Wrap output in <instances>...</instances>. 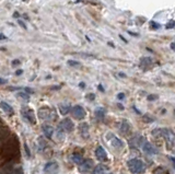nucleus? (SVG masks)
I'll list each match as a JSON object with an SVG mask.
<instances>
[{"label":"nucleus","instance_id":"nucleus-31","mask_svg":"<svg viewBox=\"0 0 175 174\" xmlns=\"http://www.w3.org/2000/svg\"><path fill=\"white\" fill-rule=\"evenodd\" d=\"M157 99H158V95H156V94H151L148 97V100H149V101H154V100H157Z\"/></svg>","mask_w":175,"mask_h":174},{"label":"nucleus","instance_id":"nucleus-49","mask_svg":"<svg viewBox=\"0 0 175 174\" xmlns=\"http://www.w3.org/2000/svg\"><path fill=\"white\" fill-rule=\"evenodd\" d=\"M108 174H113V173H108Z\"/></svg>","mask_w":175,"mask_h":174},{"label":"nucleus","instance_id":"nucleus-19","mask_svg":"<svg viewBox=\"0 0 175 174\" xmlns=\"http://www.w3.org/2000/svg\"><path fill=\"white\" fill-rule=\"evenodd\" d=\"M152 59L150 57H142L140 59V66L143 67V68H149L152 65Z\"/></svg>","mask_w":175,"mask_h":174},{"label":"nucleus","instance_id":"nucleus-1","mask_svg":"<svg viewBox=\"0 0 175 174\" xmlns=\"http://www.w3.org/2000/svg\"><path fill=\"white\" fill-rule=\"evenodd\" d=\"M15 152L19 155V144H18L17 137H13L4 142V147L2 149V155L6 158H13L15 157Z\"/></svg>","mask_w":175,"mask_h":174},{"label":"nucleus","instance_id":"nucleus-43","mask_svg":"<svg viewBox=\"0 0 175 174\" xmlns=\"http://www.w3.org/2000/svg\"><path fill=\"white\" fill-rule=\"evenodd\" d=\"M118 76H119V77L126 78V75H125V73H123V72H119V73H118Z\"/></svg>","mask_w":175,"mask_h":174},{"label":"nucleus","instance_id":"nucleus-32","mask_svg":"<svg viewBox=\"0 0 175 174\" xmlns=\"http://www.w3.org/2000/svg\"><path fill=\"white\" fill-rule=\"evenodd\" d=\"M87 99L90 100V101H93V100L95 99V95L93 94V93H89V94L87 95Z\"/></svg>","mask_w":175,"mask_h":174},{"label":"nucleus","instance_id":"nucleus-44","mask_svg":"<svg viewBox=\"0 0 175 174\" xmlns=\"http://www.w3.org/2000/svg\"><path fill=\"white\" fill-rule=\"evenodd\" d=\"M128 33H129L130 35H132V36H138V34H137V33H132V32H130V31Z\"/></svg>","mask_w":175,"mask_h":174},{"label":"nucleus","instance_id":"nucleus-45","mask_svg":"<svg viewBox=\"0 0 175 174\" xmlns=\"http://www.w3.org/2000/svg\"><path fill=\"white\" fill-rule=\"evenodd\" d=\"M22 72H23V70H18L17 72H15V75H17V76H19V75H21Z\"/></svg>","mask_w":175,"mask_h":174},{"label":"nucleus","instance_id":"nucleus-29","mask_svg":"<svg viewBox=\"0 0 175 174\" xmlns=\"http://www.w3.org/2000/svg\"><path fill=\"white\" fill-rule=\"evenodd\" d=\"M57 139L58 140H63L64 138H65V135H64V131H61V130H59L58 129V131H57Z\"/></svg>","mask_w":175,"mask_h":174},{"label":"nucleus","instance_id":"nucleus-47","mask_svg":"<svg viewBox=\"0 0 175 174\" xmlns=\"http://www.w3.org/2000/svg\"><path fill=\"white\" fill-rule=\"evenodd\" d=\"M13 17H14V18H19V13L14 12V13H13Z\"/></svg>","mask_w":175,"mask_h":174},{"label":"nucleus","instance_id":"nucleus-42","mask_svg":"<svg viewBox=\"0 0 175 174\" xmlns=\"http://www.w3.org/2000/svg\"><path fill=\"white\" fill-rule=\"evenodd\" d=\"M6 39H7V37L4 36L3 34H0V41H2V40H6Z\"/></svg>","mask_w":175,"mask_h":174},{"label":"nucleus","instance_id":"nucleus-14","mask_svg":"<svg viewBox=\"0 0 175 174\" xmlns=\"http://www.w3.org/2000/svg\"><path fill=\"white\" fill-rule=\"evenodd\" d=\"M119 129H121V134H124V135H128V134L131 131V125L128 123V120H123Z\"/></svg>","mask_w":175,"mask_h":174},{"label":"nucleus","instance_id":"nucleus-23","mask_svg":"<svg viewBox=\"0 0 175 174\" xmlns=\"http://www.w3.org/2000/svg\"><path fill=\"white\" fill-rule=\"evenodd\" d=\"M95 116H96L97 118H100V119L104 118V116H105V110H104L103 108H96V110H95Z\"/></svg>","mask_w":175,"mask_h":174},{"label":"nucleus","instance_id":"nucleus-36","mask_svg":"<svg viewBox=\"0 0 175 174\" xmlns=\"http://www.w3.org/2000/svg\"><path fill=\"white\" fill-rule=\"evenodd\" d=\"M19 24H20V26H21V28H23V29H26V26H25V24H24V22H22V21H19Z\"/></svg>","mask_w":175,"mask_h":174},{"label":"nucleus","instance_id":"nucleus-9","mask_svg":"<svg viewBox=\"0 0 175 174\" xmlns=\"http://www.w3.org/2000/svg\"><path fill=\"white\" fill-rule=\"evenodd\" d=\"M111 137V139H110V144H111V146L113 147V148H115V149H121L124 147V142L121 141V139H119L118 137H116V136H114V135H108Z\"/></svg>","mask_w":175,"mask_h":174},{"label":"nucleus","instance_id":"nucleus-4","mask_svg":"<svg viewBox=\"0 0 175 174\" xmlns=\"http://www.w3.org/2000/svg\"><path fill=\"white\" fill-rule=\"evenodd\" d=\"M58 129L61 131H68V133H70V131H72L75 129V124L70 118H65V119H63L60 122Z\"/></svg>","mask_w":175,"mask_h":174},{"label":"nucleus","instance_id":"nucleus-33","mask_svg":"<svg viewBox=\"0 0 175 174\" xmlns=\"http://www.w3.org/2000/svg\"><path fill=\"white\" fill-rule=\"evenodd\" d=\"M117 98H118L119 100H123V99H125V93H123V92L118 93V94H117Z\"/></svg>","mask_w":175,"mask_h":174},{"label":"nucleus","instance_id":"nucleus-38","mask_svg":"<svg viewBox=\"0 0 175 174\" xmlns=\"http://www.w3.org/2000/svg\"><path fill=\"white\" fill-rule=\"evenodd\" d=\"M170 160H171L172 162H173V166H174V168H175V158L174 157H171V156H170Z\"/></svg>","mask_w":175,"mask_h":174},{"label":"nucleus","instance_id":"nucleus-17","mask_svg":"<svg viewBox=\"0 0 175 174\" xmlns=\"http://www.w3.org/2000/svg\"><path fill=\"white\" fill-rule=\"evenodd\" d=\"M42 130H43L44 135L47 138H50L53 136V134H54V128L50 125H43L42 126Z\"/></svg>","mask_w":175,"mask_h":174},{"label":"nucleus","instance_id":"nucleus-7","mask_svg":"<svg viewBox=\"0 0 175 174\" xmlns=\"http://www.w3.org/2000/svg\"><path fill=\"white\" fill-rule=\"evenodd\" d=\"M22 115H23V117L25 118L30 124H32V125L36 124V118H35V116H34V112H33V110L28 108H24V110H22Z\"/></svg>","mask_w":175,"mask_h":174},{"label":"nucleus","instance_id":"nucleus-37","mask_svg":"<svg viewBox=\"0 0 175 174\" xmlns=\"http://www.w3.org/2000/svg\"><path fill=\"white\" fill-rule=\"evenodd\" d=\"M79 87H80L81 89H85V82H80V83H79Z\"/></svg>","mask_w":175,"mask_h":174},{"label":"nucleus","instance_id":"nucleus-2","mask_svg":"<svg viewBox=\"0 0 175 174\" xmlns=\"http://www.w3.org/2000/svg\"><path fill=\"white\" fill-rule=\"evenodd\" d=\"M152 135L154 137H163L167 142H169L170 145L175 142V134L173 130L167 128H156L152 131Z\"/></svg>","mask_w":175,"mask_h":174},{"label":"nucleus","instance_id":"nucleus-40","mask_svg":"<svg viewBox=\"0 0 175 174\" xmlns=\"http://www.w3.org/2000/svg\"><path fill=\"white\" fill-rule=\"evenodd\" d=\"M24 148H25V151H26V153H28V157H30V151H28V146H24Z\"/></svg>","mask_w":175,"mask_h":174},{"label":"nucleus","instance_id":"nucleus-5","mask_svg":"<svg viewBox=\"0 0 175 174\" xmlns=\"http://www.w3.org/2000/svg\"><path fill=\"white\" fill-rule=\"evenodd\" d=\"M59 172V166L56 161H50L46 163L44 168V173L45 174H58Z\"/></svg>","mask_w":175,"mask_h":174},{"label":"nucleus","instance_id":"nucleus-21","mask_svg":"<svg viewBox=\"0 0 175 174\" xmlns=\"http://www.w3.org/2000/svg\"><path fill=\"white\" fill-rule=\"evenodd\" d=\"M17 98L19 100H21V101H23V102H28V100H30V95H28V93H25V92L17 93Z\"/></svg>","mask_w":175,"mask_h":174},{"label":"nucleus","instance_id":"nucleus-30","mask_svg":"<svg viewBox=\"0 0 175 174\" xmlns=\"http://www.w3.org/2000/svg\"><path fill=\"white\" fill-rule=\"evenodd\" d=\"M175 26V21H171V22H169V23L167 24V26L165 28L167 29H172V28H174Z\"/></svg>","mask_w":175,"mask_h":174},{"label":"nucleus","instance_id":"nucleus-6","mask_svg":"<svg viewBox=\"0 0 175 174\" xmlns=\"http://www.w3.org/2000/svg\"><path fill=\"white\" fill-rule=\"evenodd\" d=\"M71 114L74 116L76 119H83V118L85 117V115H87V113H85V108H82V106L80 105H76L75 108H71Z\"/></svg>","mask_w":175,"mask_h":174},{"label":"nucleus","instance_id":"nucleus-22","mask_svg":"<svg viewBox=\"0 0 175 174\" xmlns=\"http://www.w3.org/2000/svg\"><path fill=\"white\" fill-rule=\"evenodd\" d=\"M72 161L75 162L76 164H81L83 161V158L81 155H79V153H75V155H72Z\"/></svg>","mask_w":175,"mask_h":174},{"label":"nucleus","instance_id":"nucleus-13","mask_svg":"<svg viewBox=\"0 0 175 174\" xmlns=\"http://www.w3.org/2000/svg\"><path fill=\"white\" fill-rule=\"evenodd\" d=\"M79 131H80V135L83 139H88L90 133H89V125L87 123H82V124L79 126Z\"/></svg>","mask_w":175,"mask_h":174},{"label":"nucleus","instance_id":"nucleus-12","mask_svg":"<svg viewBox=\"0 0 175 174\" xmlns=\"http://www.w3.org/2000/svg\"><path fill=\"white\" fill-rule=\"evenodd\" d=\"M142 150L145 151L147 155H156L157 152H158V150L156 149V147L153 146L152 144H150V142L148 141H145L142 144Z\"/></svg>","mask_w":175,"mask_h":174},{"label":"nucleus","instance_id":"nucleus-3","mask_svg":"<svg viewBox=\"0 0 175 174\" xmlns=\"http://www.w3.org/2000/svg\"><path fill=\"white\" fill-rule=\"evenodd\" d=\"M128 170L130 171L132 174H139L142 173L146 169V166L141 160L139 159H131L127 162Z\"/></svg>","mask_w":175,"mask_h":174},{"label":"nucleus","instance_id":"nucleus-39","mask_svg":"<svg viewBox=\"0 0 175 174\" xmlns=\"http://www.w3.org/2000/svg\"><path fill=\"white\" fill-rule=\"evenodd\" d=\"M171 50H173V52H175V42L171 43Z\"/></svg>","mask_w":175,"mask_h":174},{"label":"nucleus","instance_id":"nucleus-8","mask_svg":"<svg viewBox=\"0 0 175 174\" xmlns=\"http://www.w3.org/2000/svg\"><path fill=\"white\" fill-rule=\"evenodd\" d=\"M94 166V162L92 161L91 159H87V160H83L82 163L79 164V172L80 173H88L91 169L93 168Z\"/></svg>","mask_w":175,"mask_h":174},{"label":"nucleus","instance_id":"nucleus-20","mask_svg":"<svg viewBox=\"0 0 175 174\" xmlns=\"http://www.w3.org/2000/svg\"><path fill=\"white\" fill-rule=\"evenodd\" d=\"M105 172H106V168L104 166H102V164L96 166L94 168V170H93V174H105Z\"/></svg>","mask_w":175,"mask_h":174},{"label":"nucleus","instance_id":"nucleus-26","mask_svg":"<svg viewBox=\"0 0 175 174\" xmlns=\"http://www.w3.org/2000/svg\"><path fill=\"white\" fill-rule=\"evenodd\" d=\"M160 28H161L160 23H157L154 21L150 22V29H152V30H157V29H160Z\"/></svg>","mask_w":175,"mask_h":174},{"label":"nucleus","instance_id":"nucleus-41","mask_svg":"<svg viewBox=\"0 0 175 174\" xmlns=\"http://www.w3.org/2000/svg\"><path fill=\"white\" fill-rule=\"evenodd\" d=\"M119 39H121V40H123L124 42H125V43H127V40H126L125 37L123 36V35H119Z\"/></svg>","mask_w":175,"mask_h":174},{"label":"nucleus","instance_id":"nucleus-25","mask_svg":"<svg viewBox=\"0 0 175 174\" xmlns=\"http://www.w3.org/2000/svg\"><path fill=\"white\" fill-rule=\"evenodd\" d=\"M153 174H169V171H167V169L162 168V166H159V168H157L156 170H154Z\"/></svg>","mask_w":175,"mask_h":174},{"label":"nucleus","instance_id":"nucleus-16","mask_svg":"<svg viewBox=\"0 0 175 174\" xmlns=\"http://www.w3.org/2000/svg\"><path fill=\"white\" fill-rule=\"evenodd\" d=\"M58 108L61 115H66L71 111V105L69 103H60L58 105Z\"/></svg>","mask_w":175,"mask_h":174},{"label":"nucleus","instance_id":"nucleus-35","mask_svg":"<svg viewBox=\"0 0 175 174\" xmlns=\"http://www.w3.org/2000/svg\"><path fill=\"white\" fill-rule=\"evenodd\" d=\"M7 83V80L3 79V78H0V84H6Z\"/></svg>","mask_w":175,"mask_h":174},{"label":"nucleus","instance_id":"nucleus-48","mask_svg":"<svg viewBox=\"0 0 175 174\" xmlns=\"http://www.w3.org/2000/svg\"><path fill=\"white\" fill-rule=\"evenodd\" d=\"M118 108H121V110H124V106H123V105H121V104H118Z\"/></svg>","mask_w":175,"mask_h":174},{"label":"nucleus","instance_id":"nucleus-15","mask_svg":"<svg viewBox=\"0 0 175 174\" xmlns=\"http://www.w3.org/2000/svg\"><path fill=\"white\" fill-rule=\"evenodd\" d=\"M143 139H145V138L141 137V136H136V137H134L130 140V145H131V147H134V148H138V147H140L141 145L145 142Z\"/></svg>","mask_w":175,"mask_h":174},{"label":"nucleus","instance_id":"nucleus-11","mask_svg":"<svg viewBox=\"0 0 175 174\" xmlns=\"http://www.w3.org/2000/svg\"><path fill=\"white\" fill-rule=\"evenodd\" d=\"M95 157H96V159L99 160V161H106L107 160V153H106V151L104 150L103 147H97L96 150H95Z\"/></svg>","mask_w":175,"mask_h":174},{"label":"nucleus","instance_id":"nucleus-24","mask_svg":"<svg viewBox=\"0 0 175 174\" xmlns=\"http://www.w3.org/2000/svg\"><path fill=\"white\" fill-rule=\"evenodd\" d=\"M142 120L145 123H148V124H149V123H153L154 120H156V118H154L152 115H150V114H145L142 116Z\"/></svg>","mask_w":175,"mask_h":174},{"label":"nucleus","instance_id":"nucleus-10","mask_svg":"<svg viewBox=\"0 0 175 174\" xmlns=\"http://www.w3.org/2000/svg\"><path fill=\"white\" fill-rule=\"evenodd\" d=\"M52 115V110L48 106H43L39 110V117L41 119H49Z\"/></svg>","mask_w":175,"mask_h":174},{"label":"nucleus","instance_id":"nucleus-34","mask_svg":"<svg viewBox=\"0 0 175 174\" xmlns=\"http://www.w3.org/2000/svg\"><path fill=\"white\" fill-rule=\"evenodd\" d=\"M20 64H21V62H20L19 59H14V60L12 61V66H19Z\"/></svg>","mask_w":175,"mask_h":174},{"label":"nucleus","instance_id":"nucleus-46","mask_svg":"<svg viewBox=\"0 0 175 174\" xmlns=\"http://www.w3.org/2000/svg\"><path fill=\"white\" fill-rule=\"evenodd\" d=\"M99 90H100V91H103V92H104V88L101 86V84H100V86H99Z\"/></svg>","mask_w":175,"mask_h":174},{"label":"nucleus","instance_id":"nucleus-27","mask_svg":"<svg viewBox=\"0 0 175 174\" xmlns=\"http://www.w3.org/2000/svg\"><path fill=\"white\" fill-rule=\"evenodd\" d=\"M67 64L71 67H77V66H80V62L77 61V60H68Z\"/></svg>","mask_w":175,"mask_h":174},{"label":"nucleus","instance_id":"nucleus-18","mask_svg":"<svg viewBox=\"0 0 175 174\" xmlns=\"http://www.w3.org/2000/svg\"><path fill=\"white\" fill-rule=\"evenodd\" d=\"M0 108H1L3 112L8 113L9 115H12L13 114V108H11L10 105H9L8 103H6V102H0Z\"/></svg>","mask_w":175,"mask_h":174},{"label":"nucleus","instance_id":"nucleus-28","mask_svg":"<svg viewBox=\"0 0 175 174\" xmlns=\"http://www.w3.org/2000/svg\"><path fill=\"white\" fill-rule=\"evenodd\" d=\"M9 174H23V171H22L21 168H15L14 170L10 171V173Z\"/></svg>","mask_w":175,"mask_h":174}]
</instances>
